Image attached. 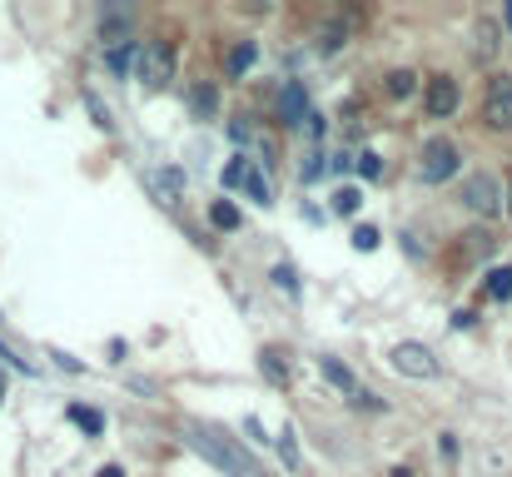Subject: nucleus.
Instances as JSON below:
<instances>
[{"mask_svg": "<svg viewBox=\"0 0 512 477\" xmlns=\"http://www.w3.org/2000/svg\"><path fill=\"white\" fill-rule=\"evenodd\" d=\"M483 120L493 130H512V75H493L488 100H483Z\"/></svg>", "mask_w": 512, "mask_h": 477, "instance_id": "nucleus-6", "label": "nucleus"}, {"mask_svg": "<svg viewBox=\"0 0 512 477\" xmlns=\"http://www.w3.org/2000/svg\"><path fill=\"white\" fill-rule=\"evenodd\" d=\"M279 453H284V463H289V468H299V463H304V458H299V443H294V428H284V433H279Z\"/></svg>", "mask_w": 512, "mask_h": 477, "instance_id": "nucleus-22", "label": "nucleus"}, {"mask_svg": "<svg viewBox=\"0 0 512 477\" xmlns=\"http://www.w3.org/2000/svg\"><path fill=\"white\" fill-rule=\"evenodd\" d=\"M209 219H214V229H239V209H234L229 199H219V204L209 209Z\"/></svg>", "mask_w": 512, "mask_h": 477, "instance_id": "nucleus-20", "label": "nucleus"}, {"mask_svg": "<svg viewBox=\"0 0 512 477\" xmlns=\"http://www.w3.org/2000/svg\"><path fill=\"white\" fill-rule=\"evenodd\" d=\"M135 60H140V45H115V50H110V70H115V75H130Z\"/></svg>", "mask_w": 512, "mask_h": 477, "instance_id": "nucleus-13", "label": "nucleus"}, {"mask_svg": "<svg viewBox=\"0 0 512 477\" xmlns=\"http://www.w3.org/2000/svg\"><path fill=\"white\" fill-rule=\"evenodd\" d=\"M244 189H249L254 204H274V199H269V184H264V174H259L254 164H249V174H244Z\"/></svg>", "mask_w": 512, "mask_h": 477, "instance_id": "nucleus-19", "label": "nucleus"}, {"mask_svg": "<svg viewBox=\"0 0 512 477\" xmlns=\"http://www.w3.org/2000/svg\"><path fill=\"white\" fill-rule=\"evenodd\" d=\"M244 174H249V159H229V164H224V184H229V189H239Z\"/></svg>", "mask_w": 512, "mask_h": 477, "instance_id": "nucleus-24", "label": "nucleus"}, {"mask_svg": "<svg viewBox=\"0 0 512 477\" xmlns=\"http://www.w3.org/2000/svg\"><path fill=\"white\" fill-rule=\"evenodd\" d=\"M269 279H274V289H279V294H289V299L299 294V274H294L289 264H274V274H269Z\"/></svg>", "mask_w": 512, "mask_h": 477, "instance_id": "nucleus-21", "label": "nucleus"}, {"mask_svg": "<svg viewBox=\"0 0 512 477\" xmlns=\"http://www.w3.org/2000/svg\"><path fill=\"white\" fill-rule=\"evenodd\" d=\"M348 403H353V408H373V413H383V398H373V393H363V388H358Z\"/></svg>", "mask_w": 512, "mask_h": 477, "instance_id": "nucleus-27", "label": "nucleus"}, {"mask_svg": "<svg viewBox=\"0 0 512 477\" xmlns=\"http://www.w3.org/2000/svg\"><path fill=\"white\" fill-rule=\"evenodd\" d=\"M155 194H160L165 204H179V169H160V174H155Z\"/></svg>", "mask_w": 512, "mask_h": 477, "instance_id": "nucleus-16", "label": "nucleus"}, {"mask_svg": "<svg viewBox=\"0 0 512 477\" xmlns=\"http://www.w3.org/2000/svg\"><path fill=\"white\" fill-rule=\"evenodd\" d=\"M0 403H5V373H0Z\"/></svg>", "mask_w": 512, "mask_h": 477, "instance_id": "nucleus-35", "label": "nucleus"}, {"mask_svg": "<svg viewBox=\"0 0 512 477\" xmlns=\"http://www.w3.org/2000/svg\"><path fill=\"white\" fill-rule=\"evenodd\" d=\"M70 423H80L85 433H100V428H105V418H100L95 408H85V403H70Z\"/></svg>", "mask_w": 512, "mask_h": 477, "instance_id": "nucleus-17", "label": "nucleus"}, {"mask_svg": "<svg viewBox=\"0 0 512 477\" xmlns=\"http://www.w3.org/2000/svg\"><path fill=\"white\" fill-rule=\"evenodd\" d=\"M319 373H324V378H329V383H334V388H343V393H348V398H353V393H358V383H353V373H348V368H343L339 358H329V353H324V358H319Z\"/></svg>", "mask_w": 512, "mask_h": 477, "instance_id": "nucleus-11", "label": "nucleus"}, {"mask_svg": "<svg viewBox=\"0 0 512 477\" xmlns=\"http://www.w3.org/2000/svg\"><path fill=\"white\" fill-rule=\"evenodd\" d=\"M189 105H194V115H214V105H219V95H214V85H194V95H189Z\"/></svg>", "mask_w": 512, "mask_h": 477, "instance_id": "nucleus-18", "label": "nucleus"}, {"mask_svg": "<svg viewBox=\"0 0 512 477\" xmlns=\"http://www.w3.org/2000/svg\"><path fill=\"white\" fill-rule=\"evenodd\" d=\"M254 60H259V45H254V40H239V45H229V55H224V70L239 80V75H244Z\"/></svg>", "mask_w": 512, "mask_h": 477, "instance_id": "nucleus-9", "label": "nucleus"}, {"mask_svg": "<svg viewBox=\"0 0 512 477\" xmlns=\"http://www.w3.org/2000/svg\"><path fill=\"white\" fill-rule=\"evenodd\" d=\"M388 363H393V373H403V378H438V358H433V348H423V343H398L393 353H388Z\"/></svg>", "mask_w": 512, "mask_h": 477, "instance_id": "nucleus-4", "label": "nucleus"}, {"mask_svg": "<svg viewBox=\"0 0 512 477\" xmlns=\"http://www.w3.org/2000/svg\"><path fill=\"white\" fill-rule=\"evenodd\" d=\"M279 120H284V125H304V120H309V90H304L299 80L284 85V95H279Z\"/></svg>", "mask_w": 512, "mask_h": 477, "instance_id": "nucleus-8", "label": "nucleus"}, {"mask_svg": "<svg viewBox=\"0 0 512 477\" xmlns=\"http://www.w3.org/2000/svg\"><path fill=\"white\" fill-rule=\"evenodd\" d=\"M413 90H418V75H413V70H393V75H388V95H393V100H408Z\"/></svg>", "mask_w": 512, "mask_h": 477, "instance_id": "nucleus-14", "label": "nucleus"}, {"mask_svg": "<svg viewBox=\"0 0 512 477\" xmlns=\"http://www.w3.org/2000/svg\"><path fill=\"white\" fill-rule=\"evenodd\" d=\"M184 438H189V448L204 458V463H214L219 473L229 477H264V468L234 443V438H224L214 423H184Z\"/></svg>", "mask_w": 512, "mask_h": 477, "instance_id": "nucleus-1", "label": "nucleus"}, {"mask_svg": "<svg viewBox=\"0 0 512 477\" xmlns=\"http://www.w3.org/2000/svg\"><path fill=\"white\" fill-rule=\"evenodd\" d=\"M85 105H90V115H95V125H100V130H110V115H105V105H100L95 95H85Z\"/></svg>", "mask_w": 512, "mask_h": 477, "instance_id": "nucleus-29", "label": "nucleus"}, {"mask_svg": "<svg viewBox=\"0 0 512 477\" xmlns=\"http://www.w3.org/2000/svg\"><path fill=\"white\" fill-rule=\"evenodd\" d=\"M418 174H423L428 184L453 179V174H458V145H453V140H428V145H423V159H418Z\"/></svg>", "mask_w": 512, "mask_h": 477, "instance_id": "nucleus-5", "label": "nucleus"}, {"mask_svg": "<svg viewBox=\"0 0 512 477\" xmlns=\"http://www.w3.org/2000/svg\"><path fill=\"white\" fill-rule=\"evenodd\" d=\"M343 45V25H329V30H319V55H334Z\"/></svg>", "mask_w": 512, "mask_h": 477, "instance_id": "nucleus-23", "label": "nucleus"}, {"mask_svg": "<svg viewBox=\"0 0 512 477\" xmlns=\"http://www.w3.org/2000/svg\"><path fill=\"white\" fill-rule=\"evenodd\" d=\"M135 80H140L145 90H165V85L174 80V50H170V45H160V40L140 45V60H135Z\"/></svg>", "mask_w": 512, "mask_h": 477, "instance_id": "nucleus-2", "label": "nucleus"}, {"mask_svg": "<svg viewBox=\"0 0 512 477\" xmlns=\"http://www.w3.org/2000/svg\"><path fill=\"white\" fill-rule=\"evenodd\" d=\"M393 477H418V473H408V468H398V473H393Z\"/></svg>", "mask_w": 512, "mask_h": 477, "instance_id": "nucleus-34", "label": "nucleus"}, {"mask_svg": "<svg viewBox=\"0 0 512 477\" xmlns=\"http://www.w3.org/2000/svg\"><path fill=\"white\" fill-rule=\"evenodd\" d=\"M488 294H493L498 304H508V299H512V269H508V264L488 274Z\"/></svg>", "mask_w": 512, "mask_h": 477, "instance_id": "nucleus-15", "label": "nucleus"}, {"mask_svg": "<svg viewBox=\"0 0 512 477\" xmlns=\"http://www.w3.org/2000/svg\"><path fill=\"white\" fill-rule=\"evenodd\" d=\"M50 358H55V363H60V368H65V373H80V358H70V353H60V348H55V353H50Z\"/></svg>", "mask_w": 512, "mask_h": 477, "instance_id": "nucleus-30", "label": "nucleus"}, {"mask_svg": "<svg viewBox=\"0 0 512 477\" xmlns=\"http://www.w3.org/2000/svg\"><path fill=\"white\" fill-rule=\"evenodd\" d=\"M353 249H363V254L378 249V229H373V224H358V229H353Z\"/></svg>", "mask_w": 512, "mask_h": 477, "instance_id": "nucleus-25", "label": "nucleus"}, {"mask_svg": "<svg viewBox=\"0 0 512 477\" xmlns=\"http://www.w3.org/2000/svg\"><path fill=\"white\" fill-rule=\"evenodd\" d=\"M100 477H125L120 468H100Z\"/></svg>", "mask_w": 512, "mask_h": 477, "instance_id": "nucleus-32", "label": "nucleus"}, {"mask_svg": "<svg viewBox=\"0 0 512 477\" xmlns=\"http://www.w3.org/2000/svg\"><path fill=\"white\" fill-rule=\"evenodd\" d=\"M498 55V20H478V60Z\"/></svg>", "mask_w": 512, "mask_h": 477, "instance_id": "nucleus-12", "label": "nucleus"}, {"mask_svg": "<svg viewBox=\"0 0 512 477\" xmlns=\"http://www.w3.org/2000/svg\"><path fill=\"white\" fill-rule=\"evenodd\" d=\"M284 358H289V353H279V348H264V353H259V368H264V378H269L274 388L289 383V363H284Z\"/></svg>", "mask_w": 512, "mask_h": 477, "instance_id": "nucleus-10", "label": "nucleus"}, {"mask_svg": "<svg viewBox=\"0 0 512 477\" xmlns=\"http://www.w3.org/2000/svg\"><path fill=\"white\" fill-rule=\"evenodd\" d=\"M358 204H363L358 189H339V194H334V209H339V214H358Z\"/></svg>", "mask_w": 512, "mask_h": 477, "instance_id": "nucleus-26", "label": "nucleus"}, {"mask_svg": "<svg viewBox=\"0 0 512 477\" xmlns=\"http://www.w3.org/2000/svg\"><path fill=\"white\" fill-rule=\"evenodd\" d=\"M503 209H508V219H512V179H508V204H503Z\"/></svg>", "mask_w": 512, "mask_h": 477, "instance_id": "nucleus-33", "label": "nucleus"}, {"mask_svg": "<svg viewBox=\"0 0 512 477\" xmlns=\"http://www.w3.org/2000/svg\"><path fill=\"white\" fill-rule=\"evenodd\" d=\"M508 199H503V184L483 169V174H468L463 179V209H473V214H483V219H493L498 209H503Z\"/></svg>", "mask_w": 512, "mask_h": 477, "instance_id": "nucleus-3", "label": "nucleus"}, {"mask_svg": "<svg viewBox=\"0 0 512 477\" xmlns=\"http://www.w3.org/2000/svg\"><path fill=\"white\" fill-rule=\"evenodd\" d=\"M438 453H443V458H458V443H453V438L443 433V438H438Z\"/></svg>", "mask_w": 512, "mask_h": 477, "instance_id": "nucleus-31", "label": "nucleus"}, {"mask_svg": "<svg viewBox=\"0 0 512 477\" xmlns=\"http://www.w3.org/2000/svg\"><path fill=\"white\" fill-rule=\"evenodd\" d=\"M358 174H363V179H378V174H383L378 155H363V159H358Z\"/></svg>", "mask_w": 512, "mask_h": 477, "instance_id": "nucleus-28", "label": "nucleus"}, {"mask_svg": "<svg viewBox=\"0 0 512 477\" xmlns=\"http://www.w3.org/2000/svg\"><path fill=\"white\" fill-rule=\"evenodd\" d=\"M453 110H458V80L433 75V80H428V115H433V120H448Z\"/></svg>", "mask_w": 512, "mask_h": 477, "instance_id": "nucleus-7", "label": "nucleus"}]
</instances>
